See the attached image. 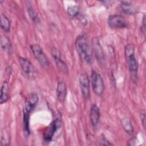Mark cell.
Wrapping results in <instances>:
<instances>
[{"instance_id":"obj_1","label":"cell","mask_w":146,"mask_h":146,"mask_svg":"<svg viewBox=\"0 0 146 146\" xmlns=\"http://www.w3.org/2000/svg\"><path fill=\"white\" fill-rule=\"evenodd\" d=\"M75 46L80 58L87 63L90 64L92 60V49L86 36L85 35L78 36Z\"/></svg>"},{"instance_id":"obj_2","label":"cell","mask_w":146,"mask_h":146,"mask_svg":"<svg viewBox=\"0 0 146 146\" xmlns=\"http://www.w3.org/2000/svg\"><path fill=\"white\" fill-rule=\"evenodd\" d=\"M134 52V46L131 43L127 44L125 47V56L129 70L132 76L136 75L138 70V63L135 57Z\"/></svg>"},{"instance_id":"obj_3","label":"cell","mask_w":146,"mask_h":146,"mask_svg":"<svg viewBox=\"0 0 146 146\" xmlns=\"http://www.w3.org/2000/svg\"><path fill=\"white\" fill-rule=\"evenodd\" d=\"M90 82L91 83L94 92L98 96H102L104 92V84L102 76L98 71L95 70L92 71Z\"/></svg>"},{"instance_id":"obj_4","label":"cell","mask_w":146,"mask_h":146,"mask_svg":"<svg viewBox=\"0 0 146 146\" xmlns=\"http://www.w3.org/2000/svg\"><path fill=\"white\" fill-rule=\"evenodd\" d=\"M30 49L34 58L42 67L46 68L49 66L50 62L39 44H34L30 45Z\"/></svg>"},{"instance_id":"obj_5","label":"cell","mask_w":146,"mask_h":146,"mask_svg":"<svg viewBox=\"0 0 146 146\" xmlns=\"http://www.w3.org/2000/svg\"><path fill=\"white\" fill-rule=\"evenodd\" d=\"M60 125L61 118L59 117H56L45 128L43 135V140L45 142H50L52 140L54 133Z\"/></svg>"},{"instance_id":"obj_6","label":"cell","mask_w":146,"mask_h":146,"mask_svg":"<svg viewBox=\"0 0 146 146\" xmlns=\"http://www.w3.org/2000/svg\"><path fill=\"white\" fill-rule=\"evenodd\" d=\"M108 26L111 29H124L127 27L125 19L121 15H111L108 18Z\"/></svg>"},{"instance_id":"obj_7","label":"cell","mask_w":146,"mask_h":146,"mask_svg":"<svg viewBox=\"0 0 146 146\" xmlns=\"http://www.w3.org/2000/svg\"><path fill=\"white\" fill-rule=\"evenodd\" d=\"M90 82L88 75L85 72L82 73L79 76V84L82 94L86 100H88L90 97Z\"/></svg>"},{"instance_id":"obj_8","label":"cell","mask_w":146,"mask_h":146,"mask_svg":"<svg viewBox=\"0 0 146 146\" xmlns=\"http://www.w3.org/2000/svg\"><path fill=\"white\" fill-rule=\"evenodd\" d=\"M92 49L94 52L95 56L99 63L103 64L105 62L104 54L102 47L98 38L94 37L92 39Z\"/></svg>"},{"instance_id":"obj_9","label":"cell","mask_w":146,"mask_h":146,"mask_svg":"<svg viewBox=\"0 0 146 146\" xmlns=\"http://www.w3.org/2000/svg\"><path fill=\"white\" fill-rule=\"evenodd\" d=\"M51 55L56 62L57 67L64 74H67L68 72V70L67 65L62 59L61 53L59 49L56 47H52L51 50Z\"/></svg>"},{"instance_id":"obj_10","label":"cell","mask_w":146,"mask_h":146,"mask_svg":"<svg viewBox=\"0 0 146 146\" xmlns=\"http://www.w3.org/2000/svg\"><path fill=\"white\" fill-rule=\"evenodd\" d=\"M38 102V96L36 94L33 93L27 96L25 100L24 110L31 112L35 107Z\"/></svg>"},{"instance_id":"obj_11","label":"cell","mask_w":146,"mask_h":146,"mask_svg":"<svg viewBox=\"0 0 146 146\" xmlns=\"http://www.w3.org/2000/svg\"><path fill=\"white\" fill-rule=\"evenodd\" d=\"M18 60L23 72L28 76L33 75L34 71V68L31 63L27 59L21 56L18 57Z\"/></svg>"},{"instance_id":"obj_12","label":"cell","mask_w":146,"mask_h":146,"mask_svg":"<svg viewBox=\"0 0 146 146\" xmlns=\"http://www.w3.org/2000/svg\"><path fill=\"white\" fill-rule=\"evenodd\" d=\"M100 110L96 104H92L90 108V120L94 127H96L100 120Z\"/></svg>"},{"instance_id":"obj_13","label":"cell","mask_w":146,"mask_h":146,"mask_svg":"<svg viewBox=\"0 0 146 146\" xmlns=\"http://www.w3.org/2000/svg\"><path fill=\"white\" fill-rule=\"evenodd\" d=\"M67 96V87L64 82H59L56 87V96L59 102L62 103Z\"/></svg>"},{"instance_id":"obj_14","label":"cell","mask_w":146,"mask_h":146,"mask_svg":"<svg viewBox=\"0 0 146 146\" xmlns=\"http://www.w3.org/2000/svg\"><path fill=\"white\" fill-rule=\"evenodd\" d=\"M30 112H27L25 110H23V130L26 136H29L30 133V130L29 127L30 121Z\"/></svg>"},{"instance_id":"obj_15","label":"cell","mask_w":146,"mask_h":146,"mask_svg":"<svg viewBox=\"0 0 146 146\" xmlns=\"http://www.w3.org/2000/svg\"><path fill=\"white\" fill-rule=\"evenodd\" d=\"M121 124L124 131L128 135H132L133 133V126L131 120L128 117L123 118L121 120Z\"/></svg>"},{"instance_id":"obj_16","label":"cell","mask_w":146,"mask_h":146,"mask_svg":"<svg viewBox=\"0 0 146 146\" xmlns=\"http://www.w3.org/2000/svg\"><path fill=\"white\" fill-rule=\"evenodd\" d=\"M1 91L0 104H2L7 102L9 99V84L7 82L5 81L3 83Z\"/></svg>"},{"instance_id":"obj_17","label":"cell","mask_w":146,"mask_h":146,"mask_svg":"<svg viewBox=\"0 0 146 146\" xmlns=\"http://www.w3.org/2000/svg\"><path fill=\"white\" fill-rule=\"evenodd\" d=\"M120 7L123 12L126 14L132 15L136 13L135 9L128 2H121L120 4Z\"/></svg>"},{"instance_id":"obj_18","label":"cell","mask_w":146,"mask_h":146,"mask_svg":"<svg viewBox=\"0 0 146 146\" xmlns=\"http://www.w3.org/2000/svg\"><path fill=\"white\" fill-rule=\"evenodd\" d=\"M1 46L4 51L10 53L12 51V47L10 40L6 36H2L1 37Z\"/></svg>"},{"instance_id":"obj_19","label":"cell","mask_w":146,"mask_h":146,"mask_svg":"<svg viewBox=\"0 0 146 146\" xmlns=\"http://www.w3.org/2000/svg\"><path fill=\"white\" fill-rule=\"evenodd\" d=\"M1 29L5 32H9L10 30V22L8 18L4 14L1 15Z\"/></svg>"},{"instance_id":"obj_20","label":"cell","mask_w":146,"mask_h":146,"mask_svg":"<svg viewBox=\"0 0 146 146\" xmlns=\"http://www.w3.org/2000/svg\"><path fill=\"white\" fill-rule=\"evenodd\" d=\"M27 11L30 17L34 22L35 23L39 22V18L37 13L34 10L33 7L30 4H27Z\"/></svg>"},{"instance_id":"obj_21","label":"cell","mask_w":146,"mask_h":146,"mask_svg":"<svg viewBox=\"0 0 146 146\" xmlns=\"http://www.w3.org/2000/svg\"><path fill=\"white\" fill-rule=\"evenodd\" d=\"M1 145H9L10 144V137L6 129H3L1 133Z\"/></svg>"},{"instance_id":"obj_22","label":"cell","mask_w":146,"mask_h":146,"mask_svg":"<svg viewBox=\"0 0 146 146\" xmlns=\"http://www.w3.org/2000/svg\"><path fill=\"white\" fill-rule=\"evenodd\" d=\"M67 13L71 18L77 17L79 13V9L77 6H71L67 9Z\"/></svg>"},{"instance_id":"obj_23","label":"cell","mask_w":146,"mask_h":146,"mask_svg":"<svg viewBox=\"0 0 146 146\" xmlns=\"http://www.w3.org/2000/svg\"><path fill=\"white\" fill-rule=\"evenodd\" d=\"M100 144L102 145H113L103 135H102L100 137Z\"/></svg>"},{"instance_id":"obj_24","label":"cell","mask_w":146,"mask_h":146,"mask_svg":"<svg viewBox=\"0 0 146 146\" xmlns=\"http://www.w3.org/2000/svg\"><path fill=\"white\" fill-rule=\"evenodd\" d=\"M140 115H141V122H142V123L143 124V126L145 127V111H144V110H141Z\"/></svg>"},{"instance_id":"obj_25","label":"cell","mask_w":146,"mask_h":146,"mask_svg":"<svg viewBox=\"0 0 146 146\" xmlns=\"http://www.w3.org/2000/svg\"><path fill=\"white\" fill-rule=\"evenodd\" d=\"M141 30L143 33H145V15H144L143 18V21H142V28Z\"/></svg>"}]
</instances>
